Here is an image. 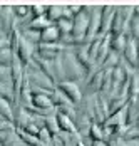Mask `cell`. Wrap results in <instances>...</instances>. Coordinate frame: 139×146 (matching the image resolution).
Segmentation results:
<instances>
[{
  "instance_id": "6da1fadb",
  "label": "cell",
  "mask_w": 139,
  "mask_h": 146,
  "mask_svg": "<svg viewBox=\"0 0 139 146\" xmlns=\"http://www.w3.org/2000/svg\"><path fill=\"white\" fill-rule=\"evenodd\" d=\"M72 49H74V45L62 52V60H64V67H66V76H67L69 81L81 82V81H84V79L87 77V69L77 60V57H75V54H74Z\"/></svg>"
},
{
  "instance_id": "7a4b0ae2",
  "label": "cell",
  "mask_w": 139,
  "mask_h": 146,
  "mask_svg": "<svg viewBox=\"0 0 139 146\" xmlns=\"http://www.w3.org/2000/svg\"><path fill=\"white\" fill-rule=\"evenodd\" d=\"M87 30H89V9L82 5V10L77 15H74L72 19V40L74 45H79L85 42V35H87Z\"/></svg>"
},
{
  "instance_id": "3957f363",
  "label": "cell",
  "mask_w": 139,
  "mask_h": 146,
  "mask_svg": "<svg viewBox=\"0 0 139 146\" xmlns=\"http://www.w3.org/2000/svg\"><path fill=\"white\" fill-rule=\"evenodd\" d=\"M60 91L69 98L70 101L74 102L75 106L77 104H81L84 98V92H82V88H81V84L79 82H75V81H69V79H66V81H62V82H59L57 84Z\"/></svg>"
},
{
  "instance_id": "277c9868",
  "label": "cell",
  "mask_w": 139,
  "mask_h": 146,
  "mask_svg": "<svg viewBox=\"0 0 139 146\" xmlns=\"http://www.w3.org/2000/svg\"><path fill=\"white\" fill-rule=\"evenodd\" d=\"M121 57L124 59L127 64H131L132 67L139 69V40L127 35V42H126V47H124V52Z\"/></svg>"
},
{
  "instance_id": "5b68a950",
  "label": "cell",
  "mask_w": 139,
  "mask_h": 146,
  "mask_svg": "<svg viewBox=\"0 0 139 146\" xmlns=\"http://www.w3.org/2000/svg\"><path fill=\"white\" fill-rule=\"evenodd\" d=\"M35 109H54L52 92H32V106Z\"/></svg>"
},
{
  "instance_id": "8992f818",
  "label": "cell",
  "mask_w": 139,
  "mask_h": 146,
  "mask_svg": "<svg viewBox=\"0 0 139 146\" xmlns=\"http://www.w3.org/2000/svg\"><path fill=\"white\" fill-rule=\"evenodd\" d=\"M114 10H116V7H111V5L102 7V14H101V32H99V35H104V34H109L111 32V25H112V20H114Z\"/></svg>"
},
{
  "instance_id": "52a82bcc",
  "label": "cell",
  "mask_w": 139,
  "mask_h": 146,
  "mask_svg": "<svg viewBox=\"0 0 139 146\" xmlns=\"http://www.w3.org/2000/svg\"><path fill=\"white\" fill-rule=\"evenodd\" d=\"M59 40H60V32L56 27V24L49 25L40 32V44H57Z\"/></svg>"
},
{
  "instance_id": "ba28073f",
  "label": "cell",
  "mask_w": 139,
  "mask_h": 146,
  "mask_svg": "<svg viewBox=\"0 0 139 146\" xmlns=\"http://www.w3.org/2000/svg\"><path fill=\"white\" fill-rule=\"evenodd\" d=\"M57 123H59V129L60 131H66V133H77L75 129V123L70 116H67L66 113H59L57 111Z\"/></svg>"
},
{
  "instance_id": "9c48e42d",
  "label": "cell",
  "mask_w": 139,
  "mask_h": 146,
  "mask_svg": "<svg viewBox=\"0 0 139 146\" xmlns=\"http://www.w3.org/2000/svg\"><path fill=\"white\" fill-rule=\"evenodd\" d=\"M0 116L14 123V104H12V101L0 98Z\"/></svg>"
},
{
  "instance_id": "30bf717a",
  "label": "cell",
  "mask_w": 139,
  "mask_h": 146,
  "mask_svg": "<svg viewBox=\"0 0 139 146\" xmlns=\"http://www.w3.org/2000/svg\"><path fill=\"white\" fill-rule=\"evenodd\" d=\"M119 62H121V56H119L117 52L111 50V52L107 54V57L104 59V62L101 64V69H114V67L119 66Z\"/></svg>"
},
{
  "instance_id": "8fae6325",
  "label": "cell",
  "mask_w": 139,
  "mask_h": 146,
  "mask_svg": "<svg viewBox=\"0 0 139 146\" xmlns=\"http://www.w3.org/2000/svg\"><path fill=\"white\" fill-rule=\"evenodd\" d=\"M59 138L62 141L64 146H75L79 141H81V136L77 133H66V131H60L59 133Z\"/></svg>"
},
{
  "instance_id": "7c38bea8",
  "label": "cell",
  "mask_w": 139,
  "mask_h": 146,
  "mask_svg": "<svg viewBox=\"0 0 139 146\" xmlns=\"http://www.w3.org/2000/svg\"><path fill=\"white\" fill-rule=\"evenodd\" d=\"M49 25H52V22L45 17V15H42V17H34L32 19V22L28 24V27L27 29H35V30H44V29H47Z\"/></svg>"
},
{
  "instance_id": "4fadbf2b",
  "label": "cell",
  "mask_w": 139,
  "mask_h": 146,
  "mask_svg": "<svg viewBox=\"0 0 139 146\" xmlns=\"http://www.w3.org/2000/svg\"><path fill=\"white\" fill-rule=\"evenodd\" d=\"M57 113H54V114H50V116L45 117V123H44V128L47 129V131L50 133L52 136L54 134H59L60 133V129H59V123H57Z\"/></svg>"
},
{
  "instance_id": "5bb4252c",
  "label": "cell",
  "mask_w": 139,
  "mask_h": 146,
  "mask_svg": "<svg viewBox=\"0 0 139 146\" xmlns=\"http://www.w3.org/2000/svg\"><path fill=\"white\" fill-rule=\"evenodd\" d=\"M45 17L52 24H56L59 19H62V5H49L45 10Z\"/></svg>"
},
{
  "instance_id": "9a60e30c",
  "label": "cell",
  "mask_w": 139,
  "mask_h": 146,
  "mask_svg": "<svg viewBox=\"0 0 139 146\" xmlns=\"http://www.w3.org/2000/svg\"><path fill=\"white\" fill-rule=\"evenodd\" d=\"M56 27L59 29L60 35H70L72 32V19H59L56 22Z\"/></svg>"
},
{
  "instance_id": "2e32d148",
  "label": "cell",
  "mask_w": 139,
  "mask_h": 146,
  "mask_svg": "<svg viewBox=\"0 0 139 146\" xmlns=\"http://www.w3.org/2000/svg\"><path fill=\"white\" fill-rule=\"evenodd\" d=\"M12 57H14V52L9 49V47H5V49H2L0 50V66H10V62H12Z\"/></svg>"
},
{
  "instance_id": "e0dca14e",
  "label": "cell",
  "mask_w": 139,
  "mask_h": 146,
  "mask_svg": "<svg viewBox=\"0 0 139 146\" xmlns=\"http://www.w3.org/2000/svg\"><path fill=\"white\" fill-rule=\"evenodd\" d=\"M91 146H109V143H106V141H101V139H92Z\"/></svg>"
},
{
  "instance_id": "ac0fdd59",
  "label": "cell",
  "mask_w": 139,
  "mask_h": 146,
  "mask_svg": "<svg viewBox=\"0 0 139 146\" xmlns=\"http://www.w3.org/2000/svg\"><path fill=\"white\" fill-rule=\"evenodd\" d=\"M75 146H85V145H84L82 141H79V143H77V145H75Z\"/></svg>"
},
{
  "instance_id": "d6986e66",
  "label": "cell",
  "mask_w": 139,
  "mask_h": 146,
  "mask_svg": "<svg viewBox=\"0 0 139 146\" xmlns=\"http://www.w3.org/2000/svg\"><path fill=\"white\" fill-rule=\"evenodd\" d=\"M24 146H27V145H24Z\"/></svg>"
}]
</instances>
